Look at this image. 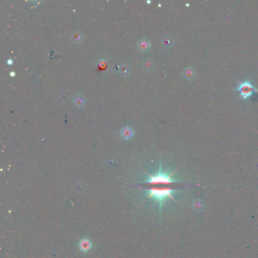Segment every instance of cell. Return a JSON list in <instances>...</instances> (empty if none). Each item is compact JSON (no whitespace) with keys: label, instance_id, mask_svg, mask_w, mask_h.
Here are the masks:
<instances>
[{"label":"cell","instance_id":"cell-1","mask_svg":"<svg viewBox=\"0 0 258 258\" xmlns=\"http://www.w3.org/2000/svg\"><path fill=\"white\" fill-rule=\"evenodd\" d=\"M178 189L173 188H150L146 189L147 198H152L158 202L160 212L161 211L162 204L165 200L167 198H171L176 201L173 195L176 193Z\"/></svg>","mask_w":258,"mask_h":258},{"label":"cell","instance_id":"cell-2","mask_svg":"<svg viewBox=\"0 0 258 258\" xmlns=\"http://www.w3.org/2000/svg\"><path fill=\"white\" fill-rule=\"evenodd\" d=\"M175 172L169 173L162 171L161 163L160 162V168H159L158 173L156 175H151L148 173V177L145 179L141 183H148V184H171V183H182V182L178 181L173 177Z\"/></svg>","mask_w":258,"mask_h":258},{"label":"cell","instance_id":"cell-3","mask_svg":"<svg viewBox=\"0 0 258 258\" xmlns=\"http://www.w3.org/2000/svg\"><path fill=\"white\" fill-rule=\"evenodd\" d=\"M236 89L240 92L241 96L244 100L249 99L254 95V93L258 92V89L254 86L251 81L249 80H245L242 82L239 83Z\"/></svg>","mask_w":258,"mask_h":258},{"label":"cell","instance_id":"cell-4","mask_svg":"<svg viewBox=\"0 0 258 258\" xmlns=\"http://www.w3.org/2000/svg\"><path fill=\"white\" fill-rule=\"evenodd\" d=\"M78 246H79V248L81 251L87 252L90 250L92 248V243L88 238H82L80 241Z\"/></svg>","mask_w":258,"mask_h":258},{"label":"cell","instance_id":"cell-5","mask_svg":"<svg viewBox=\"0 0 258 258\" xmlns=\"http://www.w3.org/2000/svg\"><path fill=\"white\" fill-rule=\"evenodd\" d=\"M120 134H121V136H122L123 139H124V140H128L133 137V131L130 127H125L122 128V130L120 131Z\"/></svg>","mask_w":258,"mask_h":258},{"label":"cell","instance_id":"cell-6","mask_svg":"<svg viewBox=\"0 0 258 258\" xmlns=\"http://www.w3.org/2000/svg\"><path fill=\"white\" fill-rule=\"evenodd\" d=\"M182 74H183L184 78H185V80H192V78L195 76V70H194V68H191V67H188V68H186L185 70H184Z\"/></svg>","mask_w":258,"mask_h":258},{"label":"cell","instance_id":"cell-7","mask_svg":"<svg viewBox=\"0 0 258 258\" xmlns=\"http://www.w3.org/2000/svg\"><path fill=\"white\" fill-rule=\"evenodd\" d=\"M137 46H138L139 49L142 52H146L150 49V43L146 39H142V40H140L137 43Z\"/></svg>","mask_w":258,"mask_h":258},{"label":"cell","instance_id":"cell-8","mask_svg":"<svg viewBox=\"0 0 258 258\" xmlns=\"http://www.w3.org/2000/svg\"><path fill=\"white\" fill-rule=\"evenodd\" d=\"M73 102L77 108H81L85 105V98L80 94H77L74 96Z\"/></svg>","mask_w":258,"mask_h":258},{"label":"cell","instance_id":"cell-9","mask_svg":"<svg viewBox=\"0 0 258 258\" xmlns=\"http://www.w3.org/2000/svg\"><path fill=\"white\" fill-rule=\"evenodd\" d=\"M192 208H193V210L195 211V212L197 213L201 212L204 208V202L199 199L195 200V201L192 202Z\"/></svg>","mask_w":258,"mask_h":258},{"label":"cell","instance_id":"cell-10","mask_svg":"<svg viewBox=\"0 0 258 258\" xmlns=\"http://www.w3.org/2000/svg\"><path fill=\"white\" fill-rule=\"evenodd\" d=\"M70 40L75 44H80L82 41V35L80 31H74L70 36Z\"/></svg>","mask_w":258,"mask_h":258},{"label":"cell","instance_id":"cell-11","mask_svg":"<svg viewBox=\"0 0 258 258\" xmlns=\"http://www.w3.org/2000/svg\"><path fill=\"white\" fill-rule=\"evenodd\" d=\"M161 44L165 49H170L173 44V38L170 36H164L161 40Z\"/></svg>","mask_w":258,"mask_h":258},{"label":"cell","instance_id":"cell-12","mask_svg":"<svg viewBox=\"0 0 258 258\" xmlns=\"http://www.w3.org/2000/svg\"><path fill=\"white\" fill-rule=\"evenodd\" d=\"M118 72L121 76H127L130 74V68L127 64H121L118 67Z\"/></svg>","mask_w":258,"mask_h":258},{"label":"cell","instance_id":"cell-13","mask_svg":"<svg viewBox=\"0 0 258 258\" xmlns=\"http://www.w3.org/2000/svg\"><path fill=\"white\" fill-rule=\"evenodd\" d=\"M142 67L145 70H147V71H150L154 67V64L153 61L150 60V59H148V60L144 61L142 64Z\"/></svg>","mask_w":258,"mask_h":258},{"label":"cell","instance_id":"cell-14","mask_svg":"<svg viewBox=\"0 0 258 258\" xmlns=\"http://www.w3.org/2000/svg\"><path fill=\"white\" fill-rule=\"evenodd\" d=\"M12 62H11V60H8V62H7V63H8V64H11V63H12Z\"/></svg>","mask_w":258,"mask_h":258}]
</instances>
